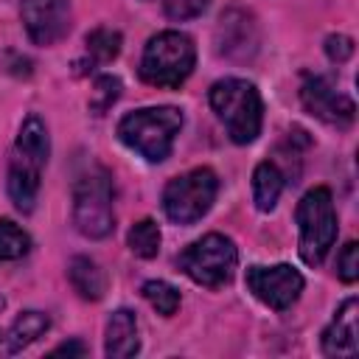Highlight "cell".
I'll return each mask as SVG.
<instances>
[{"label":"cell","instance_id":"obj_5","mask_svg":"<svg viewBox=\"0 0 359 359\" xmlns=\"http://www.w3.org/2000/svg\"><path fill=\"white\" fill-rule=\"evenodd\" d=\"M297 227H300V258L309 266L323 264L328 250L334 247L337 238V210L331 191L325 185L311 188L300 202H297Z\"/></svg>","mask_w":359,"mask_h":359},{"label":"cell","instance_id":"obj_11","mask_svg":"<svg viewBox=\"0 0 359 359\" xmlns=\"http://www.w3.org/2000/svg\"><path fill=\"white\" fill-rule=\"evenodd\" d=\"M359 351V303L348 297L331 325L323 331V353L325 356H353Z\"/></svg>","mask_w":359,"mask_h":359},{"label":"cell","instance_id":"obj_2","mask_svg":"<svg viewBox=\"0 0 359 359\" xmlns=\"http://www.w3.org/2000/svg\"><path fill=\"white\" fill-rule=\"evenodd\" d=\"M210 107L222 118L233 143H252L261 132L264 104L258 90L244 79H224L210 87Z\"/></svg>","mask_w":359,"mask_h":359},{"label":"cell","instance_id":"obj_15","mask_svg":"<svg viewBox=\"0 0 359 359\" xmlns=\"http://www.w3.org/2000/svg\"><path fill=\"white\" fill-rule=\"evenodd\" d=\"M67 278H70L73 289H76L84 300H98V297L104 294V289H107V275H104V269H101L93 258H87V255H76V258L70 261Z\"/></svg>","mask_w":359,"mask_h":359},{"label":"cell","instance_id":"obj_23","mask_svg":"<svg viewBox=\"0 0 359 359\" xmlns=\"http://www.w3.org/2000/svg\"><path fill=\"white\" fill-rule=\"evenodd\" d=\"M337 266H339V278H342L345 283H353V280L359 278V247H356V241H348V244L342 247Z\"/></svg>","mask_w":359,"mask_h":359},{"label":"cell","instance_id":"obj_6","mask_svg":"<svg viewBox=\"0 0 359 359\" xmlns=\"http://www.w3.org/2000/svg\"><path fill=\"white\" fill-rule=\"evenodd\" d=\"M236 261H238L236 244L222 233H208L199 241L188 244L177 255V266L194 283L210 286V289H216V286H222V283H227L233 278Z\"/></svg>","mask_w":359,"mask_h":359},{"label":"cell","instance_id":"obj_25","mask_svg":"<svg viewBox=\"0 0 359 359\" xmlns=\"http://www.w3.org/2000/svg\"><path fill=\"white\" fill-rule=\"evenodd\" d=\"M325 53H328V59H334V62H345V59L353 53V42H351L348 36H342V34L328 36V39H325Z\"/></svg>","mask_w":359,"mask_h":359},{"label":"cell","instance_id":"obj_20","mask_svg":"<svg viewBox=\"0 0 359 359\" xmlns=\"http://www.w3.org/2000/svg\"><path fill=\"white\" fill-rule=\"evenodd\" d=\"M28 247H31L28 233L11 219H0V261H17L28 252Z\"/></svg>","mask_w":359,"mask_h":359},{"label":"cell","instance_id":"obj_21","mask_svg":"<svg viewBox=\"0 0 359 359\" xmlns=\"http://www.w3.org/2000/svg\"><path fill=\"white\" fill-rule=\"evenodd\" d=\"M143 297L151 303V309H157L163 317H171L180 309V292L165 283V280H146L143 283Z\"/></svg>","mask_w":359,"mask_h":359},{"label":"cell","instance_id":"obj_7","mask_svg":"<svg viewBox=\"0 0 359 359\" xmlns=\"http://www.w3.org/2000/svg\"><path fill=\"white\" fill-rule=\"evenodd\" d=\"M219 191V180L210 168H194L174 177L163 191V210L177 224H191L202 219Z\"/></svg>","mask_w":359,"mask_h":359},{"label":"cell","instance_id":"obj_4","mask_svg":"<svg viewBox=\"0 0 359 359\" xmlns=\"http://www.w3.org/2000/svg\"><path fill=\"white\" fill-rule=\"evenodd\" d=\"M73 222L81 236L104 238L115 227L112 213V177L107 168L93 165L76 180L73 188Z\"/></svg>","mask_w":359,"mask_h":359},{"label":"cell","instance_id":"obj_22","mask_svg":"<svg viewBox=\"0 0 359 359\" xmlns=\"http://www.w3.org/2000/svg\"><path fill=\"white\" fill-rule=\"evenodd\" d=\"M121 95V79L115 76H98L95 84H93V93H90V109L95 115H104Z\"/></svg>","mask_w":359,"mask_h":359},{"label":"cell","instance_id":"obj_12","mask_svg":"<svg viewBox=\"0 0 359 359\" xmlns=\"http://www.w3.org/2000/svg\"><path fill=\"white\" fill-rule=\"evenodd\" d=\"M42 165H45V160L22 154V151L14 149V157H11V165H8V196L17 205V210H22V213L34 210V202H36V194H39Z\"/></svg>","mask_w":359,"mask_h":359},{"label":"cell","instance_id":"obj_1","mask_svg":"<svg viewBox=\"0 0 359 359\" xmlns=\"http://www.w3.org/2000/svg\"><path fill=\"white\" fill-rule=\"evenodd\" d=\"M180 129H182V112L177 107H143L121 118L118 137L149 163H160L171 154Z\"/></svg>","mask_w":359,"mask_h":359},{"label":"cell","instance_id":"obj_16","mask_svg":"<svg viewBox=\"0 0 359 359\" xmlns=\"http://www.w3.org/2000/svg\"><path fill=\"white\" fill-rule=\"evenodd\" d=\"M283 191V174L275 163H258L252 171V199L258 210H272Z\"/></svg>","mask_w":359,"mask_h":359},{"label":"cell","instance_id":"obj_14","mask_svg":"<svg viewBox=\"0 0 359 359\" xmlns=\"http://www.w3.org/2000/svg\"><path fill=\"white\" fill-rule=\"evenodd\" d=\"M50 320L42 311H22L6 331H0V353L3 356H14L22 348H28L34 339H39L48 331Z\"/></svg>","mask_w":359,"mask_h":359},{"label":"cell","instance_id":"obj_13","mask_svg":"<svg viewBox=\"0 0 359 359\" xmlns=\"http://www.w3.org/2000/svg\"><path fill=\"white\" fill-rule=\"evenodd\" d=\"M140 348L137 339V320L129 309H118L112 311L109 323H107V339H104V351L109 359H126L135 356Z\"/></svg>","mask_w":359,"mask_h":359},{"label":"cell","instance_id":"obj_8","mask_svg":"<svg viewBox=\"0 0 359 359\" xmlns=\"http://www.w3.org/2000/svg\"><path fill=\"white\" fill-rule=\"evenodd\" d=\"M247 289L266 303L275 311L289 309L297 294L303 292V275L289 266V264H278V266H250L247 269Z\"/></svg>","mask_w":359,"mask_h":359},{"label":"cell","instance_id":"obj_18","mask_svg":"<svg viewBox=\"0 0 359 359\" xmlns=\"http://www.w3.org/2000/svg\"><path fill=\"white\" fill-rule=\"evenodd\" d=\"M121 50V34L112 28H95L93 34H87V56L90 65H107L118 56Z\"/></svg>","mask_w":359,"mask_h":359},{"label":"cell","instance_id":"obj_9","mask_svg":"<svg viewBox=\"0 0 359 359\" xmlns=\"http://www.w3.org/2000/svg\"><path fill=\"white\" fill-rule=\"evenodd\" d=\"M300 98H303L306 109H309L314 118L325 121V123L348 126V123L353 121V112H356L353 101H351L348 95H342L325 76H311V79H306L303 87H300Z\"/></svg>","mask_w":359,"mask_h":359},{"label":"cell","instance_id":"obj_10","mask_svg":"<svg viewBox=\"0 0 359 359\" xmlns=\"http://www.w3.org/2000/svg\"><path fill=\"white\" fill-rule=\"evenodd\" d=\"M20 14H22L28 36L36 45H53L56 39L65 36L70 25L67 0H22Z\"/></svg>","mask_w":359,"mask_h":359},{"label":"cell","instance_id":"obj_3","mask_svg":"<svg viewBox=\"0 0 359 359\" xmlns=\"http://www.w3.org/2000/svg\"><path fill=\"white\" fill-rule=\"evenodd\" d=\"M196 62V48L191 36L180 31H160L143 48L140 79L154 87H180Z\"/></svg>","mask_w":359,"mask_h":359},{"label":"cell","instance_id":"obj_26","mask_svg":"<svg viewBox=\"0 0 359 359\" xmlns=\"http://www.w3.org/2000/svg\"><path fill=\"white\" fill-rule=\"evenodd\" d=\"M53 356H84L87 353V348H84V342H65V345H59V348H53L50 351Z\"/></svg>","mask_w":359,"mask_h":359},{"label":"cell","instance_id":"obj_24","mask_svg":"<svg viewBox=\"0 0 359 359\" xmlns=\"http://www.w3.org/2000/svg\"><path fill=\"white\" fill-rule=\"evenodd\" d=\"M208 6V0H163V8L168 17L174 20H188V17H196L202 14Z\"/></svg>","mask_w":359,"mask_h":359},{"label":"cell","instance_id":"obj_17","mask_svg":"<svg viewBox=\"0 0 359 359\" xmlns=\"http://www.w3.org/2000/svg\"><path fill=\"white\" fill-rule=\"evenodd\" d=\"M17 151L22 154H31V157H39L48 163V151H50V140H48V129L42 123L39 115H28L20 126V135H17Z\"/></svg>","mask_w":359,"mask_h":359},{"label":"cell","instance_id":"obj_19","mask_svg":"<svg viewBox=\"0 0 359 359\" xmlns=\"http://www.w3.org/2000/svg\"><path fill=\"white\" fill-rule=\"evenodd\" d=\"M126 241L137 258H154L160 250V227L151 219H140L137 224H132Z\"/></svg>","mask_w":359,"mask_h":359}]
</instances>
